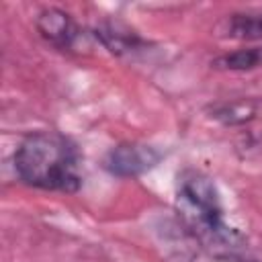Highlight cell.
Segmentation results:
<instances>
[{
    "label": "cell",
    "mask_w": 262,
    "mask_h": 262,
    "mask_svg": "<svg viewBox=\"0 0 262 262\" xmlns=\"http://www.w3.org/2000/svg\"><path fill=\"white\" fill-rule=\"evenodd\" d=\"M209 111H211V117L219 119L225 125H239L254 119L256 104L252 100H229V102L213 104Z\"/></svg>",
    "instance_id": "cell-6"
},
{
    "label": "cell",
    "mask_w": 262,
    "mask_h": 262,
    "mask_svg": "<svg viewBox=\"0 0 262 262\" xmlns=\"http://www.w3.org/2000/svg\"><path fill=\"white\" fill-rule=\"evenodd\" d=\"M35 27L39 35L59 49H70L78 39V27L72 16L59 8H45L37 14Z\"/></svg>",
    "instance_id": "cell-4"
},
{
    "label": "cell",
    "mask_w": 262,
    "mask_h": 262,
    "mask_svg": "<svg viewBox=\"0 0 262 262\" xmlns=\"http://www.w3.org/2000/svg\"><path fill=\"white\" fill-rule=\"evenodd\" d=\"M215 68L219 70H254L262 66V47H246V49H237L225 55H219L213 61Z\"/></svg>",
    "instance_id": "cell-8"
},
{
    "label": "cell",
    "mask_w": 262,
    "mask_h": 262,
    "mask_svg": "<svg viewBox=\"0 0 262 262\" xmlns=\"http://www.w3.org/2000/svg\"><path fill=\"white\" fill-rule=\"evenodd\" d=\"M94 35L102 41V45H104L108 51H113V53H117V55L135 51L139 45H143L141 39H139L133 31L123 29V27H119V25H111V23L96 27V33H94Z\"/></svg>",
    "instance_id": "cell-5"
},
{
    "label": "cell",
    "mask_w": 262,
    "mask_h": 262,
    "mask_svg": "<svg viewBox=\"0 0 262 262\" xmlns=\"http://www.w3.org/2000/svg\"><path fill=\"white\" fill-rule=\"evenodd\" d=\"M227 35L235 39H262V12H235L227 20Z\"/></svg>",
    "instance_id": "cell-7"
},
{
    "label": "cell",
    "mask_w": 262,
    "mask_h": 262,
    "mask_svg": "<svg viewBox=\"0 0 262 262\" xmlns=\"http://www.w3.org/2000/svg\"><path fill=\"white\" fill-rule=\"evenodd\" d=\"M162 160V151L145 143H119L104 158V168L108 174L119 178H135L151 170Z\"/></svg>",
    "instance_id": "cell-3"
},
{
    "label": "cell",
    "mask_w": 262,
    "mask_h": 262,
    "mask_svg": "<svg viewBox=\"0 0 262 262\" xmlns=\"http://www.w3.org/2000/svg\"><path fill=\"white\" fill-rule=\"evenodd\" d=\"M176 209L184 225L203 242L221 244L231 239V231L223 225L221 203L215 184L201 172L186 170L178 178Z\"/></svg>",
    "instance_id": "cell-2"
},
{
    "label": "cell",
    "mask_w": 262,
    "mask_h": 262,
    "mask_svg": "<svg viewBox=\"0 0 262 262\" xmlns=\"http://www.w3.org/2000/svg\"><path fill=\"white\" fill-rule=\"evenodd\" d=\"M16 176L35 188L76 192L82 186L80 154L59 131H35L14 151Z\"/></svg>",
    "instance_id": "cell-1"
}]
</instances>
